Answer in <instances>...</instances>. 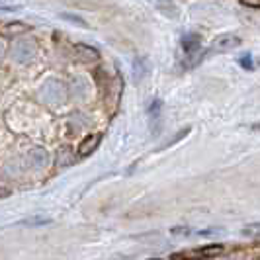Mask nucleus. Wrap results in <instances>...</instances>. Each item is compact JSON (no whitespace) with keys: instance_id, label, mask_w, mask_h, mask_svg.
<instances>
[{"instance_id":"f257e3e1","label":"nucleus","mask_w":260,"mask_h":260,"mask_svg":"<svg viewBox=\"0 0 260 260\" xmlns=\"http://www.w3.org/2000/svg\"><path fill=\"white\" fill-rule=\"evenodd\" d=\"M241 45V39L233 36V34H223V36H217V39L213 41V49L215 51H229V49H235Z\"/></svg>"},{"instance_id":"f03ea898","label":"nucleus","mask_w":260,"mask_h":260,"mask_svg":"<svg viewBox=\"0 0 260 260\" xmlns=\"http://www.w3.org/2000/svg\"><path fill=\"white\" fill-rule=\"evenodd\" d=\"M223 250L221 245H215V247H202L196 248L192 252H184V256H190L188 260H198V258H209V256H215Z\"/></svg>"},{"instance_id":"7ed1b4c3","label":"nucleus","mask_w":260,"mask_h":260,"mask_svg":"<svg viewBox=\"0 0 260 260\" xmlns=\"http://www.w3.org/2000/svg\"><path fill=\"white\" fill-rule=\"evenodd\" d=\"M98 143H100V135H90V137H86L82 143H80V147H78V156H88L98 147Z\"/></svg>"},{"instance_id":"20e7f679","label":"nucleus","mask_w":260,"mask_h":260,"mask_svg":"<svg viewBox=\"0 0 260 260\" xmlns=\"http://www.w3.org/2000/svg\"><path fill=\"white\" fill-rule=\"evenodd\" d=\"M29 29H31V26L22 24V22H12V24H6V26L2 27V31L6 36H20V34H26Z\"/></svg>"},{"instance_id":"39448f33","label":"nucleus","mask_w":260,"mask_h":260,"mask_svg":"<svg viewBox=\"0 0 260 260\" xmlns=\"http://www.w3.org/2000/svg\"><path fill=\"white\" fill-rule=\"evenodd\" d=\"M182 47L188 55H190V53H196L200 49V38H198V36H184Z\"/></svg>"},{"instance_id":"423d86ee","label":"nucleus","mask_w":260,"mask_h":260,"mask_svg":"<svg viewBox=\"0 0 260 260\" xmlns=\"http://www.w3.org/2000/svg\"><path fill=\"white\" fill-rule=\"evenodd\" d=\"M243 4H247V6H254V8H260V0H241Z\"/></svg>"},{"instance_id":"0eeeda50","label":"nucleus","mask_w":260,"mask_h":260,"mask_svg":"<svg viewBox=\"0 0 260 260\" xmlns=\"http://www.w3.org/2000/svg\"><path fill=\"white\" fill-rule=\"evenodd\" d=\"M239 63H241V65H245V69H252V65H250V57H243Z\"/></svg>"},{"instance_id":"6e6552de","label":"nucleus","mask_w":260,"mask_h":260,"mask_svg":"<svg viewBox=\"0 0 260 260\" xmlns=\"http://www.w3.org/2000/svg\"><path fill=\"white\" fill-rule=\"evenodd\" d=\"M252 129H254V131H260V121H258V123H254V125H252Z\"/></svg>"}]
</instances>
